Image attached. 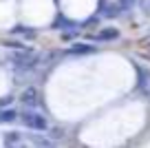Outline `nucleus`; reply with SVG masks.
Segmentation results:
<instances>
[{"instance_id":"f257e3e1","label":"nucleus","mask_w":150,"mask_h":148,"mask_svg":"<svg viewBox=\"0 0 150 148\" xmlns=\"http://www.w3.org/2000/svg\"><path fill=\"white\" fill-rule=\"evenodd\" d=\"M22 124L27 128H33V130H47L49 128V120L42 113H35V111H24L22 113Z\"/></svg>"},{"instance_id":"f03ea898","label":"nucleus","mask_w":150,"mask_h":148,"mask_svg":"<svg viewBox=\"0 0 150 148\" xmlns=\"http://www.w3.org/2000/svg\"><path fill=\"white\" fill-rule=\"evenodd\" d=\"M11 62H13V64H18L20 69H31V66L38 62V58L31 56L29 51H24V53H16V56H11Z\"/></svg>"},{"instance_id":"7ed1b4c3","label":"nucleus","mask_w":150,"mask_h":148,"mask_svg":"<svg viewBox=\"0 0 150 148\" xmlns=\"http://www.w3.org/2000/svg\"><path fill=\"white\" fill-rule=\"evenodd\" d=\"M20 102H22L24 106H38V104H40V95H38V88H35V86H29L27 91L22 93Z\"/></svg>"},{"instance_id":"20e7f679","label":"nucleus","mask_w":150,"mask_h":148,"mask_svg":"<svg viewBox=\"0 0 150 148\" xmlns=\"http://www.w3.org/2000/svg\"><path fill=\"white\" fill-rule=\"evenodd\" d=\"M95 49L91 44H73V49H71V56H88V53H93Z\"/></svg>"},{"instance_id":"39448f33","label":"nucleus","mask_w":150,"mask_h":148,"mask_svg":"<svg viewBox=\"0 0 150 148\" xmlns=\"http://www.w3.org/2000/svg\"><path fill=\"white\" fill-rule=\"evenodd\" d=\"M16 117H18V113L11 111V108H7V111H0V124H9V122H16Z\"/></svg>"},{"instance_id":"423d86ee","label":"nucleus","mask_w":150,"mask_h":148,"mask_svg":"<svg viewBox=\"0 0 150 148\" xmlns=\"http://www.w3.org/2000/svg\"><path fill=\"white\" fill-rule=\"evenodd\" d=\"M97 38H99V40H115V38H119V31H117V29H104Z\"/></svg>"},{"instance_id":"0eeeda50","label":"nucleus","mask_w":150,"mask_h":148,"mask_svg":"<svg viewBox=\"0 0 150 148\" xmlns=\"http://www.w3.org/2000/svg\"><path fill=\"white\" fill-rule=\"evenodd\" d=\"M5 137H7V139H5L7 144H18V142H20V139H18L20 135H18V133H9V135H5Z\"/></svg>"},{"instance_id":"6e6552de","label":"nucleus","mask_w":150,"mask_h":148,"mask_svg":"<svg viewBox=\"0 0 150 148\" xmlns=\"http://www.w3.org/2000/svg\"><path fill=\"white\" fill-rule=\"evenodd\" d=\"M135 5V0H119V9H130Z\"/></svg>"},{"instance_id":"1a4fd4ad","label":"nucleus","mask_w":150,"mask_h":148,"mask_svg":"<svg viewBox=\"0 0 150 148\" xmlns=\"http://www.w3.org/2000/svg\"><path fill=\"white\" fill-rule=\"evenodd\" d=\"M7 102H11V97H2V100H0V106H5Z\"/></svg>"}]
</instances>
